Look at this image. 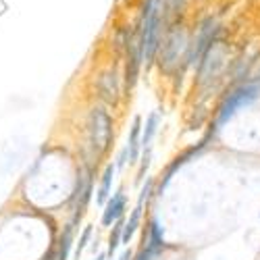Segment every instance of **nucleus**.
Segmentation results:
<instances>
[{"instance_id":"obj_1","label":"nucleus","mask_w":260,"mask_h":260,"mask_svg":"<svg viewBox=\"0 0 260 260\" xmlns=\"http://www.w3.org/2000/svg\"><path fill=\"white\" fill-rule=\"evenodd\" d=\"M88 132H90V144L96 154H104L113 138V119L104 108H94L88 119Z\"/></svg>"},{"instance_id":"obj_2","label":"nucleus","mask_w":260,"mask_h":260,"mask_svg":"<svg viewBox=\"0 0 260 260\" xmlns=\"http://www.w3.org/2000/svg\"><path fill=\"white\" fill-rule=\"evenodd\" d=\"M258 85H244V88L235 90L233 94H229V98L225 100V104L221 106V115H219V125H223L229 117H233V113L237 108H242L246 104H250L252 100H256L258 96Z\"/></svg>"},{"instance_id":"obj_3","label":"nucleus","mask_w":260,"mask_h":260,"mask_svg":"<svg viewBox=\"0 0 260 260\" xmlns=\"http://www.w3.org/2000/svg\"><path fill=\"white\" fill-rule=\"evenodd\" d=\"M123 210H125V196H123V191L119 189L115 196L106 202V208H104V214H102V225L111 227L113 223H117L123 216Z\"/></svg>"},{"instance_id":"obj_4","label":"nucleus","mask_w":260,"mask_h":260,"mask_svg":"<svg viewBox=\"0 0 260 260\" xmlns=\"http://www.w3.org/2000/svg\"><path fill=\"white\" fill-rule=\"evenodd\" d=\"M98 88H100V96L106 102H117L119 98V83H117V75L115 73H104L98 81Z\"/></svg>"},{"instance_id":"obj_5","label":"nucleus","mask_w":260,"mask_h":260,"mask_svg":"<svg viewBox=\"0 0 260 260\" xmlns=\"http://www.w3.org/2000/svg\"><path fill=\"white\" fill-rule=\"evenodd\" d=\"M140 132H142V119L136 117L134 125H132V134H129V146H127V152H129V160L136 162L140 156Z\"/></svg>"},{"instance_id":"obj_6","label":"nucleus","mask_w":260,"mask_h":260,"mask_svg":"<svg viewBox=\"0 0 260 260\" xmlns=\"http://www.w3.org/2000/svg\"><path fill=\"white\" fill-rule=\"evenodd\" d=\"M142 204H144V202H138V206L134 208L132 216H129V221L123 225V233H121V242H123V244H127L129 240H132V237H134V233H136V229H138V225H140V216H142Z\"/></svg>"},{"instance_id":"obj_7","label":"nucleus","mask_w":260,"mask_h":260,"mask_svg":"<svg viewBox=\"0 0 260 260\" xmlns=\"http://www.w3.org/2000/svg\"><path fill=\"white\" fill-rule=\"evenodd\" d=\"M73 246V225H67L60 242H58V250H56V260H67L69 258V250Z\"/></svg>"},{"instance_id":"obj_8","label":"nucleus","mask_w":260,"mask_h":260,"mask_svg":"<svg viewBox=\"0 0 260 260\" xmlns=\"http://www.w3.org/2000/svg\"><path fill=\"white\" fill-rule=\"evenodd\" d=\"M113 175H115V167L108 165L104 169V175H102V181H100V189H98V204H104L106 198H108V191H111V183H113Z\"/></svg>"},{"instance_id":"obj_9","label":"nucleus","mask_w":260,"mask_h":260,"mask_svg":"<svg viewBox=\"0 0 260 260\" xmlns=\"http://www.w3.org/2000/svg\"><path fill=\"white\" fill-rule=\"evenodd\" d=\"M156 123H158V117L156 115H150L148 121H146V132L142 136V148H144V154H150V142H152L154 134H156Z\"/></svg>"},{"instance_id":"obj_10","label":"nucleus","mask_w":260,"mask_h":260,"mask_svg":"<svg viewBox=\"0 0 260 260\" xmlns=\"http://www.w3.org/2000/svg\"><path fill=\"white\" fill-rule=\"evenodd\" d=\"M162 246H165V242H162V235H160V227L156 221H152V225H150V240H148L146 248L156 254L158 250H162Z\"/></svg>"},{"instance_id":"obj_11","label":"nucleus","mask_w":260,"mask_h":260,"mask_svg":"<svg viewBox=\"0 0 260 260\" xmlns=\"http://www.w3.org/2000/svg\"><path fill=\"white\" fill-rule=\"evenodd\" d=\"M123 219H119L117 223H115V227H113V233H111V240H108V258H113V254H115V250L119 248V244H121V233H123Z\"/></svg>"},{"instance_id":"obj_12","label":"nucleus","mask_w":260,"mask_h":260,"mask_svg":"<svg viewBox=\"0 0 260 260\" xmlns=\"http://www.w3.org/2000/svg\"><path fill=\"white\" fill-rule=\"evenodd\" d=\"M90 235H92V225H88V227L83 229V233H81V237H79V242H77V246H75V258H77V260H79V256H81V252H83L85 244H88Z\"/></svg>"},{"instance_id":"obj_13","label":"nucleus","mask_w":260,"mask_h":260,"mask_svg":"<svg viewBox=\"0 0 260 260\" xmlns=\"http://www.w3.org/2000/svg\"><path fill=\"white\" fill-rule=\"evenodd\" d=\"M152 256H154V252H152V250H148V248H144V250H142V254L138 256V260H150V258H152Z\"/></svg>"},{"instance_id":"obj_14","label":"nucleus","mask_w":260,"mask_h":260,"mask_svg":"<svg viewBox=\"0 0 260 260\" xmlns=\"http://www.w3.org/2000/svg\"><path fill=\"white\" fill-rule=\"evenodd\" d=\"M119 260H132V252H129V250H125V252L119 256Z\"/></svg>"},{"instance_id":"obj_15","label":"nucleus","mask_w":260,"mask_h":260,"mask_svg":"<svg viewBox=\"0 0 260 260\" xmlns=\"http://www.w3.org/2000/svg\"><path fill=\"white\" fill-rule=\"evenodd\" d=\"M46 260H56V254H54V252H50V254L46 256Z\"/></svg>"},{"instance_id":"obj_16","label":"nucleus","mask_w":260,"mask_h":260,"mask_svg":"<svg viewBox=\"0 0 260 260\" xmlns=\"http://www.w3.org/2000/svg\"><path fill=\"white\" fill-rule=\"evenodd\" d=\"M98 260H106V254H100V256H98Z\"/></svg>"}]
</instances>
